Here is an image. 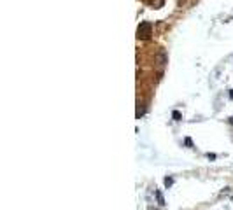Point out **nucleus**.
Returning <instances> with one entry per match:
<instances>
[{"instance_id": "obj_1", "label": "nucleus", "mask_w": 233, "mask_h": 210, "mask_svg": "<svg viewBox=\"0 0 233 210\" xmlns=\"http://www.w3.org/2000/svg\"><path fill=\"white\" fill-rule=\"evenodd\" d=\"M151 35V23H142L139 26V37L142 39H147Z\"/></svg>"}, {"instance_id": "obj_3", "label": "nucleus", "mask_w": 233, "mask_h": 210, "mask_svg": "<svg viewBox=\"0 0 233 210\" xmlns=\"http://www.w3.org/2000/svg\"><path fill=\"white\" fill-rule=\"evenodd\" d=\"M172 184H173V179H172V177H167V179H165V186H167V187H170Z\"/></svg>"}, {"instance_id": "obj_6", "label": "nucleus", "mask_w": 233, "mask_h": 210, "mask_svg": "<svg viewBox=\"0 0 233 210\" xmlns=\"http://www.w3.org/2000/svg\"><path fill=\"white\" fill-rule=\"evenodd\" d=\"M230 124H233V117H230Z\"/></svg>"}, {"instance_id": "obj_5", "label": "nucleus", "mask_w": 233, "mask_h": 210, "mask_svg": "<svg viewBox=\"0 0 233 210\" xmlns=\"http://www.w3.org/2000/svg\"><path fill=\"white\" fill-rule=\"evenodd\" d=\"M230 98H231V100H233V90H231V93H230Z\"/></svg>"}, {"instance_id": "obj_4", "label": "nucleus", "mask_w": 233, "mask_h": 210, "mask_svg": "<svg viewBox=\"0 0 233 210\" xmlns=\"http://www.w3.org/2000/svg\"><path fill=\"white\" fill-rule=\"evenodd\" d=\"M172 116H173V119H175V121H179V119H181V114H179V112H177V110H175V112H173Z\"/></svg>"}, {"instance_id": "obj_2", "label": "nucleus", "mask_w": 233, "mask_h": 210, "mask_svg": "<svg viewBox=\"0 0 233 210\" xmlns=\"http://www.w3.org/2000/svg\"><path fill=\"white\" fill-rule=\"evenodd\" d=\"M154 194H156V200H158V205H160V207H165V205H167V203H165V198H163V193L160 189H156L154 191Z\"/></svg>"}]
</instances>
